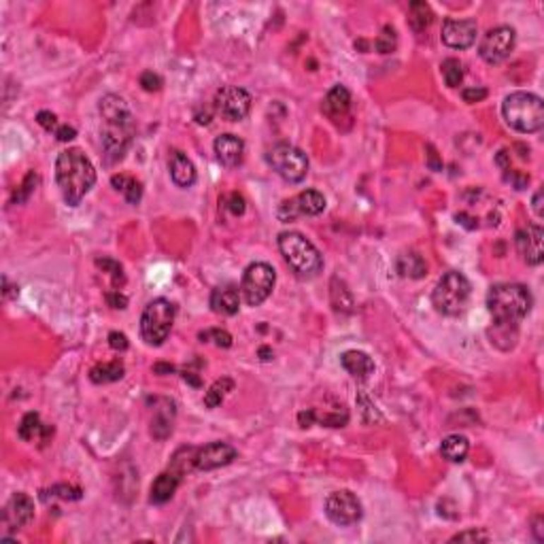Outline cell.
<instances>
[{"instance_id":"cell-1","label":"cell","mask_w":544,"mask_h":544,"mask_svg":"<svg viewBox=\"0 0 544 544\" xmlns=\"http://www.w3.org/2000/svg\"><path fill=\"white\" fill-rule=\"evenodd\" d=\"M98 111L102 117V153L107 164H115L126 155L136 134V121L126 100L117 94L102 96Z\"/></svg>"},{"instance_id":"cell-2","label":"cell","mask_w":544,"mask_h":544,"mask_svg":"<svg viewBox=\"0 0 544 544\" xmlns=\"http://www.w3.org/2000/svg\"><path fill=\"white\" fill-rule=\"evenodd\" d=\"M531 294L521 283H500L493 285L487 294V308L493 317L495 336L493 342L502 338H510V332L516 334L519 323L527 317L531 310Z\"/></svg>"},{"instance_id":"cell-3","label":"cell","mask_w":544,"mask_h":544,"mask_svg":"<svg viewBox=\"0 0 544 544\" xmlns=\"http://www.w3.org/2000/svg\"><path fill=\"white\" fill-rule=\"evenodd\" d=\"M56 181L64 203L68 207H77L96 183L94 164L81 149L71 147L56 159Z\"/></svg>"},{"instance_id":"cell-4","label":"cell","mask_w":544,"mask_h":544,"mask_svg":"<svg viewBox=\"0 0 544 544\" xmlns=\"http://www.w3.org/2000/svg\"><path fill=\"white\" fill-rule=\"evenodd\" d=\"M502 115L512 130L521 134H536L544 126V102L531 92H514L504 98Z\"/></svg>"},{"instance_id":"cell-5","label":"cell","mask_w":544,"mask_h":544,"mask_svg":"<svg viewBox=\"0 0 544 544\" xmlns=\"http://www.w3.org/2000/svg\"><path fill=\"white\" fill-rule=\"evenodd\" d=\"M279 251L300 279H315L323 270V255L319 249L300 232H281Z\"/></svg>"},{"instance_id":"cell-6","label":"cell","mask_w":544,"mask_h":544,"mask_svg":"<svg viewBox=\"0 0 544 544\" xmlns=\"http://www.w3.org/2000/svg\"><path fill=\"white\" fill-rule=\"evenodd\" d=\"M470 296H472L470 281L461 272L451 270V272L442 274V279L438 281V285L432 294V304L436 306L438 313H442L447 317H457L466 310Z\"/></svg>"},{"instance_id":"cell-7","label":"cell","mask_w":544,"mask_h":544,"mask_svg":"<svg viewBox=\"0 0 544 544\" xmlns=\"http://www.w3.org/2000/svg\"><path fill=\"white\" fill-rule=\"evenodd\" d=\"M174 315H176V306L170 300L157 298V300L149 302L140 317L143 340L151 346H159L172 330Z\"/></svg>"},{"instance_id":"cell-8","label":"cell","mask_w":544,"mask_h":544,"mask_svg":"<svg viewBox=\"0 0 544 544\" xmlns=\"http://www.w3.org/2000/svg\"><path fill=\"white\" fill-rule=\"evenodd\" d=\"M268 164L272 170L287 183H300L304 181L308 172V157L302 149L289 145V143H279L266 153Z\"/></svg>"},{"instance_id":"cell-9","label":"cell","mask_w":544,"mask_h":544,"mask_svg":"<svg viewBox=\"0 0 544 544\" xmlns=\"http://www.w3.org/2000/svg\"><path fill=\"white\" fill-rule=\"evenodd\" d=\"M274 281H277V272L270 264H266V262L251 264L245 270L243 283H241V294H243L245 302L249 306H260L262 302H266L274 289Z\"/></svg>"},{"instance_id":"cell-10","label":"cell","mask_w":544,"mask_h":544,"mask_svg":"<svg viewBox=\"0 0 544 544\" xmlns=\"http://www.w3.org/2000/svg\"><path fill=\"white\" fill-rule=\"evenodd\" d=\"M361 514H364V510H361V502L357 500L355 493H351L346 489L334 491L325 500V516L334 525H340V527L353 525L361 519Z\"/></svg>"},{"instance_id":"cell-11","label":"cell","mask_w":544,"mask_h":544,"mask_svg":"<svg viewBox=\"0 0 544 544\" xmlns=\"http://www.w3.org/2000/svg\"><path fill=\"white\" fill-rule=\"evenodd\" d=\"M514 41L516 35L510 26H497L491 28L480 45H478V56L487 62V64H502L514 49Z\"/></svg>"},{"instance_id":"cell-12","label":"cell","mask_w":544,"mask_h":544,"mask_svg":"<svg viewBox=\"0 0 544 544\" xmlns=\"http://www.w3.org/2000/svg\"><path fill=\"white\" fill-rule=\"evenodd\" d=\"M215 109L230 121H241L251 111V94L238 85H226L215 94Z\"/></svg>"},{"instance_id":"cell-13","label":"cell","mask_w":544,"mask_h":544,"mask_svg":"<svg viewBox=\"0 0 544 544\" xmlns=\"http://www.w3.org/2000/svg\"><path fill=\"white\" fill-rule=\"evenodd\" d=\"M325 211V198L323 194H319L317 190H304L300 192L296 198L291 200H285L281 203L277 215L281 222H294L296 217L300 215H306V217H315V215H321Z\"/></svg>"},{"instance_id":"cell-14","label":"cell","mask_w":544,"mask_h":544,"mask_svg":"<svg viewBox=\"0 0 544 544\" xmlns=\"http://www.w3.org/2000/svg\"><path fill=\"white\" fill-rule=\"evenodd\" d=\"M236 459V449L228 442H211L200 449H196L194 455V468L203 472L217 470L222 466H228Z\"/></svg>"},{"instance_id":"cell-15","label":"cell","mask_w":544,"mask_h":544,"mask_svg":"<svg viewBox=\"0 0 544 544\" xmlns=\"http://www.w3.org/2000/svg\"><path fill=\"white\" fill-rule=\"evenodd\" d=\"M478 26L474 20H445L442 24V43L451 49H468L476 41Z\"/></svg>"},{"instance_id":"cell-16","label":"cell","mask_w":544,"mask_h":544,"mask_svg":"<svg viewBox=\"0 0 544 544\" xmlns=\"http://www.w3.org/2000/svg\"><path fill=\"white\" fill-rule=\"evenodd\" d=\"M542 236L544 232L538 224H529L527 228L519 230L514 236L516 249L529 266L542 264Z\"/></svg>"},{"instance_id":"cell-17","label":"cell","mask_w":544,"mask_h":544,"mask_svg":"<svg viewBox=\"0 0 544 544\" xmlns=\"http://www.w3.org/2000/svg\"><path fill=\"white\" fill-rule=\"evenodd\" d=\"M32 519H35V502H32L30 495H26V493H16V495L9 500V504H7V508H5V512H3L5 525L20 529V527H24V525H28Z\"/></svg>"},{"instance_id":"cell-18","label":"cell","mask_w":544,"mask_h":544,"mask_svg":"<svg viewBox=\"0 0 544 544\" xmlns=\"http://www.w3.org/2000/svg\"><path fill=\"white\" fill-rule=\"evenodd\" d=\"M213 149H215L217 159L224 166H228V168L238 166L243 162V157H245V143L236 134H222V136H217L215 143H213Z\"/></svg>"},{"instance_id":"cell-19","label":"cell","mask_w":544,"mask_h":544,"mask_svg":"<svg viewBox=\"0 0 544 544\" xmlns=\"http://www.w3.org/2000/svg\"><path fill=\"white\" fill-rule=\"evenodd\" d=\"M170 176L176 188H192L196 183V168L183 151H172L168 157Z\"/></svg>"},{"instance_id":"cell-20","label":"cell","mask_w":544,"mask_h":544,"mask_svg":"<svg viewBox=\"0 0 544 544\" xmlns=\"http://www.w3.org/2000/svg\"><path fill=\"white\" fill-rule=\"evenodd\" d=\"M172 423H174V402L166 398H157L153 417H151V436L157 440H166L172 434Z\"/></svg>"},{"instance_id":"cell-21","label":"cell","mask_w":544,"mask_h":544,"mask_svg":"<svg viewBox=\"0 0 544 544\" xmlns=\"http://www.w3.org/2000/svg\"><path fill=\"white\" fill-rule=\"evenodd\" d=\"M340 364L342 368L353 377V379H359L364 381L368 379L373 373H375V361L368 353L364 351H357V349H351V351H344L340 355Z\"/></svg>"},{"instance_id":"cell-22","label":"cell","mask_w":544,"mask_h":544,"mask_svg":"<svg viewBox=\"0 0 544 544\" xmlns=\"http://www.w3.org/2000/svg\"><path fill=\"white\" fill-rule=\"evenodd\" d=\"M321 111L332 119V121H340L344 117H349L351 111V92L344 85H334L327 96L323 98Z\"/></svg>"},{"instance_id":"cell-23","label":"cell","mask_w":544,"mask_h":544,"mask_svg":"<svg viewBox=\"0 0 544 544\" xmlns=\"http://www.w3.org/2000/svg\"><path fill=\"white\" fill-rule=\"evenodd\" d=\"M238 306H241V294L234 285H222V287L213 289V294H211L213 313L224 315V317H232V315L238 313Z\"/></svg>"},{"instance_id":"cell-24","label":"cell","mask_w":544,"mask_h":544,"mask_svg":"<svg viewBox=\"0 0 544 544\" xmlns=\"http://www.w3.org/2000/svg\"><path fill=\"white\" fill-rule=\"evenodd\" d=\"M181 476L176 470H166V472H162L155 480H153V485H151V493H149V502L151 504H166L172 495H174V491H176V487L181 485Z\"/></svg>"},{"instance_id":"cell-25","label":"cell","mask_w":544,"mask_h":544,"mask_svg":"<svg viewBox=\"0 0 544 544\" xmlns=\"http://www.w3.org/2000/svg\"><path fill=\"white\" fill-rule=\"evenodd\" d=\"M400 277L404 279H413V281H419L428 274V264L423 260V255L415 253V251H406L398 258V264H396Z\"/></svg>"},{"instance_id":"cell-26","label":"cell","mask_w":544,"mask_h":544,"mask_svg":"<svg viewBox=\"0 0 544 544\" xmlns=\"http://www.w3.org/2000/svg\"><path fill=\"white\" fill-rule=\"evenodd\" d=\"M468 451H470V442L466 436L461 434H451L442 440L440 445V453L447 461H453V464H459L468 457Z\"/></svg>"},{"instance_id":"cell-27","label":"cell","mask_w":544,"mask_h":544,"mask_svg":"<svg viewBox=\"0 0 544 544\" xmlns=\"http://www.w3.org/2000/svg\"><path fill=\"white\" fill-rule=\"evenodd\" d=\"M18 434H20L22 440H28V442L35 440V438H39V436L43 434V442H45L47 436L54 434V430L47 428V425H43V423H41V417H39L37 413H28V415L22 419V423H20V428H18Z\"/></svg>"},{"instance_id":"cell-28","label":"cell","mask_w":544,"mask_h":544,"mask_svg":"<svg viewBox=\"0 0 544 544\" xmlns=\"http://www.w3.org/2000/svg\"><path fill=\"white\" fill-rule=\"evenodd\" d=\"M126 368L121 361H107V364H98L90 370V379L96 385H104V383H115L123 377Z\"/></svg>"},{"instance_id":"cell-29","label":"cell","mask_w":544,"mask_h":544,"mask_svg":"<svg viewBox=\"0 0 544 544\" xmlns=\"http://www.w3.org/2000/svg\"><path fill=\"white\" fill-rule=\"evenodd\" d=\"M111 183H113V188H115L117 192H121V194L126 196V200H128L130 205H138V203H140V198H143V186H140V181H136V179H132V176H128V174H115V176L111 179Z\"/></svg>"},{"instance_id":"cell-30","label":"cell","mask_w":544,"mask_h":544,"mask_svg":"<svg viewBox=\"0 0 544 544\" xmlns=\"http://www.w3.org/2000/svg\"><path fill=\"white\" fill-rule=\"evenodd\" d=\"M434 22V13L430 9L428 3H413L411 5V13H409V24L415 32H423L430 28V24Z\"/></svg>"},{"instance_id":"cell-31","label":"cell","mask_w":544,"mask_h":544,"mask_svg":"<svg viewBox=\"0 0 544 544\" xmlns=\"http://www.w3.org/2000/svg\"><path fill=\"white\" fill-rule=\"evenodd\" d=\"M232 389H234V381H232V379L224 377V379L215 381V383L209 387V392L205 394V406H207V409H217V406L226 400V396H228Z\"/></svg>"},{"instance_id":"cell-32","label":"cell","mask_w":544,"mask_h":544,"mask_svg":"<svg viewBox=\"0 0 544 544\" xmlns=\"http://www.w3.org/2000/svg\"><path fill=\"white\" fill-rule=\"evenodd\" d=\"M440 73H442V79H445V83H447L449 87H457V85L464 81V66H461V62L455 60V58L445 60L442 66H440Z\"/></svg>"},{"instance_id":"cell-33","label":"cell","mask_w":544,"mask_h":544,"mask_svg":"<svg viewBox=\"0 0 544 544\" xmlns=\"http://www.w3.org/2000/svg\"><path fill=\"white\" fill-rule=\"evenodd\" d=\"M47 495L60 497V500H66V502H75V500H81L83 491L79 487H73V485H54L52 489L43 491L41 497H47Z\"/></svg>"},{"instance_id":"cell-34","label":"cell","mask_w":544,"mask_h":544,"mask_svg":"<svg viewBox=\"0 0 544 544\" xmlns=\"http://www.w3.org/2000/svg\"><path fill=\"white\" fill-rule=\"evenodd\" d=\"M398 45V35L392 26H385L383 32L379 35V39L375 41V49L379 54H392Z\"/></svg>"},{"instance_id":"cell-35","label":"cell","mask_w":544,"mask_h":544,"mask_svg":"<svg viewBox=\"0 0 544 544\" xmlns=\"http://www.w3.org/2000/svg\"><path fill=\"white\" fill-rule=\"evenodd\" d=\"M37 183H39V174H37V172H28L26 179H24V183L20 186V190L13 194V205L26 203V200L30 198V194L37 190Z\"/></svg>"},{"instance_id":"cell-36","label":"cell","mask_w":544,"mask_h":544,"mask_svg":"<svg viewBox=\"0 0 544 544\" xmlns=\"http://www.w3.org/2000/svg\"><path fill=\"white\" fill-rule=\"evenodd\" d=\"M96 266L102 268V270H107V272L113 277V283H115V285L126 281V279H123V268H121L119 262H115V260H111V258H98V260H96Z\"/></svg>"},{"instance_id":"cell-37","label":"cell","mask_w":544,"mask_h":544,"mask_svg":"<svg viewBox=\"0 0 544 544\" xmlns=\"http://www.w3.org/2000/svg\"><path fill=\"white\" fill-rule=\"evenodd\" d=\"M451 542H472V544H476V542H489V533H487L485 529L472 527V529H466V531L455 533V536L451 538Z\"/></svg>"},{"instance_id":"cell-38","label":"cell","mask_w":544,"mask_h":544,"mask_svg":"<svg viewBox=\"0 0 544 544\" xmlns=\"http://www.w3.org/2000/svg\"><path fill=\"white\" fill-rule=\"evenodd\" d=\"M211 338H213L215 344L222 346V349H230V346H232V336H230L226 330H209V332H203V334H200V340H203V342H209Z\"/></svg>"},{"instance_id":"cell-39","label":"cell","mask_w":544,"mask_h":544,"mask_svg":"<svg viewBox=\"0 0 544 544\" xmlns=\"http://www.w3.org/2000/svg\"><path fill=\"white\" fill-rule=\"evenodd\" d=\"M138 83H140V87H143L145 92H159L162 85H164V79H162L157 73H153V71H145V73L140 75Z\"/></svg>"},{"instance_id":"cell-40","label":"cell","mask_w":544,"mask_h":544,"mask_svg":"<svg viewBox=\"0 0 544 544\" xmlns=\"http://www.w3.org/2000/svg\"><path fill=\"white\" fill-rule=\"evenodd\" d=\"M37 123H39L41 128H45L47 132H56V130L60 128L58 115L52 113V111H41V113L37 115Z\"/></svg>"},{"instance_id":"cell-41","label":"cell","mask_w":544,"mask_h":544,"mask_svg":"<svg viewBox=\"0 0 544 544\" xmlns=\"http://www.w3.org/2000/svg\"><path fill=\"white\" fill-rule=\"evenodd\" d=\"M487 90L485 87H466L464 92H461V98H464V102H468V104H474V102H480V100H485L487 98Z\"/></svg>"},{"instance_id":"cell-42","label":"cell","mask_w":544,"mask_h":544,"mask_svg":"<svg viewBox=\"0 0 544 544\" xmlns=\"http://www.w3.org/2000/svg\"><path fill=\"white\" fill-rule=\"evenodd\" d=\"M506 181H512V186L516 188V190H525L527 188V183H529V176L525 174V172H519V170H510V172H506V176H504Z\"/></svg>"},{"instance_id":"cell-43","label":"cell","mask_w":544,"mask_h":544,"mask_svg":"<svg viewBox=\"0 0 544 544\" xmlns=\"http://www.w3.org/2000/svg\"><path fill=\"white\" fill-rule=\"evenodd\" d=\"M109 344H111V349H115V351H126V349H128V338H126V334H121V332H111V334H109Z\"/></svg>"},{"instance_id":"cell-44","label":"cell","mask_w":544,"mask_h":544,"mask_svg":"<svg viewBox=\"0 0 544 544\" xmlns=\"http://www.w3.org/2000/svg\"><path fill=\"white\" fill-rule=\"evenodd\" d=\"M228 209L232 211V215H243L245 213V198L241 194H230Z\"/></svg>"},{"instance_id":"cell-45","label":"cell","mask_w":544,"mask_h":544,"mask_svg":"<svg viewBox=\"0 0 544 544\" xmlns=\"http://www.w3.org/2000/svg\"><path fill=\"white\" fill-rule=\"evenodd\" d=\"M425 151H428V166L432 168V170H442V162H440V157H438V151H436V147L434 145H425Z\"/></svg>"},{"instance_id":"cell-46","label":"cell","mask_w":544,"mask_h":544,"mask_svg":"<svg viewBox=\"0 0 544 544\" xmlns=\"http://www.w3.org/2000/svg\"><path fill=\"white\" fill-rule=\"evenodd\" d=\"M107 302L113 306V308H126L128 306V298L119 291H107Z\"/></svg>"},{"instance_id":"cell-47","label":"cell","mask_w":544,"mask_h":544,"mask_svg":"<svg viewBox=\"0 0 544 544\" xmlns=\"http://www.w3.org/2000/svg\"><path fill=\"white\" fill-rule=\"evenodd\" d=\"M77 136V130L73 128V126H60L58 130H56V138L60 140V143H68V140H73Z\"/></svg>"},{"instance_id":"cell-48","label":"cell","mask_w":544,"mask_h":544,"mask_svg":"<svg viewBox=\"0 0 544 544\" xmlns=\"http://www.w3.org/2000/svg\"><path fill=\"white\" fill-rule=\"evenodd\" d=\"M531 531H533V538H536L538 542H544V523H542V516H540V514L533 519Z\"/></svg>"},{"instance_id":"cell-49","label":"cell","mask_w":544,"mask_h":544,"mask_svg":"<svg viewBox=\"0 0 544 544\" xmlns=\"http://www.w3.org/2000/svg\"><path fill=\"white\" fill-rule=\"evenodd\" d=\"M495 162H497V166L502 168V170H510V153L506 151V149H502L500 153H497V157H495Z\"/></svg>"},{"instance_id":"cell-50","label":"cell","mask_w":544,"mask_h":544,"mask_svg":"<svg viewBox=\"0 0 544 544\" xmlns=\"http://www.w3.org/2000/svg\"><path fill=\"white\" fill-rule=\"evenodd\" d=\"M531 209L536 213V217H542V190H538L533 194V200H531Z\"/></svg>"},{"instance_id":"cell-51","label":"cell","mask_w":544,"mask_h":544,"mask_svg":"<svg viewBox=\"0 0 544 544\" xmlns=\"http://www.w3.org/2000/svg\"><path fill=\"white\" fill-rule=\"evenodd\" d=\"M298 419H300V425H302V428H308V425L317 419V415H315V411H308V413H300Z\"/></svg>"},{"instance_id":"cell-52","label":"cell","mask_w":544,"mask_h":544,"mask_svg":"<svg viewBox=\"0 0 544 544\" xmlns=\"http://www.w3.org/2000/svg\"><path fill=\"white\" fill-rule=\"evenodd\" d=\"M455 219H457V222H459V224H461V226H466V228H470V230H474V228H476V226H474V224H470V222H474V219H472V217H468V215H466V213H459V215H457V217H455Z\"/></svg>"},{"instance_id":"cell-53","label":"cell","mask_w":544,"mask_h":544,"mask_svg":"<svg viewBox=\"0 0 544 544\" xmlns=\"http://www.w3.org/2000/svg\"><path fill=\"white\" fill-rule=\"evenodd\" d=\"M153 373H155V375L174 373V366H170V364H155V366H153Z\"/></svg>"},{"instance_id":"cell-54","label":"cell","mask_w":544,"mask_h":544,"mask_svg":"<svg viewBox=\"0 0 544 544\" xmlns=\"http://www.w3.org/2000/svg\"><path fill=\"white\" fill-rule=\"evenodd\" d=\"M183 379H186L188 383H192L194 387H200V379L194 377V373H183Z\"/></svg>"},{"instance_id":"cell-55","label":"cell","mask_w":544,"mask_h":544,"mask_svg":"<svg viewBox=\"0 0 544 544\" xmlns=\"http://www.w3.org/2000/svg\"><path fill=\"white\" fill-rule=\"evenodd\" d=\"M260 355H262V359H264V361H268V359H270V349L262 346V349H260Z\"/></svg>"},{"instance_id":"cell-56","label":"cell","mask_w":544,"mask_h":544,"mask_svg":"<svg viewBox=\"0 0 544 544\" xmlns=\"http://www.w3.org/2000/svg\"><path fill=\"white\" fill-rule=\"evenodd\" d=\"M355 47H359V49H364V52H366V49H368V43H366V41H357V43H355Z\"/></svg>"}]
</instances>
